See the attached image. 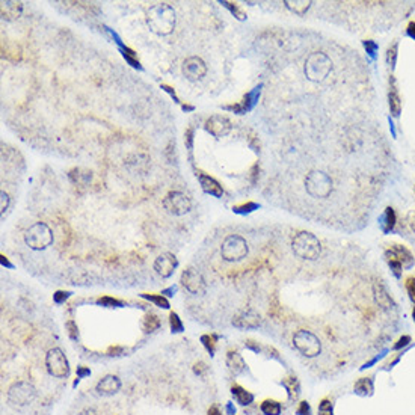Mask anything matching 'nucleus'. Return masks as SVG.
<instances>
[{
    "instance_id": "1",
    "label": "nucleus",
    "mask_w": 415,
    "mask_h": 415,
    "mask_svg": "<svg viewBox=\"0 0 415 415\" xmlns=\"http://www.w3.org/2000/svg\"><path fill=\"white\" fill-rule=\"evenodd\" d=\"M176 22H177L176 11L168 4H157L151 6L150 11L146 12V23L150 29L160 36L172 34L176 28Z\"/></svg>"
},
{
    "instance_id": "2",
    "label": "nucleus",
    "mask_w": 415,
    "mask_h": 415,
    "mask_svg": "<svg viewBox=\"0 0 415 415\" xmlns=\"http://www.w3.org/2000/svg\"><path fill=\"white\" fill-rule=\"evenodd\" d=\"M292 249L294 256H298L302 260H316L320 256L322 246L314 234L308 231H300L294 236L292 242Z\"/></svg>"
},
{
    "instance_id": "3",
    "label": "nucleus",
    "mask_w": 415,
    "mask_h": 415,
    "mask_svg": "<svg viewBox=\"0 0 415 415\" xmlns=\"http://www.w3.org/2000/svg\"><path fill=\"white\" fill-rule=\"evenodd\" d=\"M330 70H332V60L328 54H324L322 52L311 53L306 58L305 66H304L306 78L311 82H316V83L323 82L329 76Z\"/></svg>"
},
{
    "instance_id": "4",
    "label": "nucleus",
    "mask_w": 415,
    "mask_h": 415,
    "mask_svg": "<svg viewBox=\"0 0 415 415\" xmlns=\"http://www.w3.org/2000/svg\"><path fill=\"white\" fill-rule=\"evenodd\" d=\"M305 189L312 198H328L332 192V178L323 171H311L305 178Z\"/></svg>"
},
{
    "instance_id": "5",
    "label": "nucleus",
    "mask_w": 415,
    "mask_h": 415,
    "mask_svg": "<svg viewBox=\"0 0 415 415\" xmlns=\"http://www.w3.org/2000/svg\"><path fill=\"white\" fill-rule=\"evenodd\" d=\"M24 242L34 251H42V249L52 244L53 232L44 222H36L26 231Z\"/></svg>"
},
{
    "instance_id": "6",
    "label": "nucleus",
    "mask_w": 415,
    "mask_h": 415,
    "mask_svg": "<svg viewBox=\"0 0 415 415\" xmlns=\"http://www.w3.org/2000/svg\"><path fill=\"white\" fill-rule=\"evenodd\" d=\"M293 344L306 358H314L322 352V343L318 337L305 329L298 330L293 336Z\"/></svg>"
},
{
    "instance_id": "7",
    "label": "nucleus",
    "mask_w": 415,
    "mask_h": 415,
    "mask_svg": "<svg viewBox=\"0 0 415 415\" xmlns=\"http://www.w3.org/2000/svg\"><path fill=\"white\" fill-rule=\"evenodd\" d=\"M36 397V390L30 382L26 380H18L12 384L8 390V400L14 406H28L30 404Z\"/></svg>"
},
{
    "instance_id": "8",
    "label": "nucleus",
    "mask_w": 415,
    "mask_h": 415,
    "mask_svg": "<svg viewBox=\"0 0 415 415\" xmlns=\"http://www.w3.org/2000/svg\"><path fill=\"white\" fill-rule=\"evenodd\" d=\"M246 254H248V243L240 236H228L220 246V256L226 262H238L244 258Z\"/></svg>"
},
{
    "instance_id": "9",
    "label": "nucleus",
    "mask_w": 415,
    "mask_h": 415,
    "mask_svg": "<svg viewBox=\"0 0 415 415\" xmlns=\"http://www.w3.org/2000/svg\"><path fill=\"white\" fill-rule=\"evenodd\" d=\"M46 367H47V372L54 376V378H68L70 374V364H68V360L65 356V354L59 349V348H54V349H50L46 355Z\"/></svg>"
},
{
    "instance_id": "10",
    "label": "nucleus",
    "mask_w": 415,
    "mask_h": 415,
    "mask_svg": "<svg viewBox=\"0 0 415 415\" xmlns=\"http://www.w3.org/2000/svg\"><path fill=\"white\" fill-rule=\"evenodd\" d=\"M163 207L172 214L182 216L190 210L192 202H190L189 196L182 192H170L163 200Z\"/></svg>"
},
{
    "instance_id": "11",
    "label": "nucleus",
    "mask_w": 415,
    "mask_h": 415,
    "mask_svg": "<svg viewBox=\"0 0 415 415\" xmlns=\"http://www.w3.org/2000/svg\"><path fill=\"white\" fill-rule=\"evenodd\" d=\"M182 284L192 294H204L206 293V281H204L202 275L194 268H189L182 274Z\"/></svg>"
},
{
    "instance_id": "12",
    "label": "nucleus",
    "mask_w": 415,
    "mask_h": 415,
    "mask_svg": "<svg viewBox=\"0 0 415 415\" xmlns=\"http://www.w3.org/2000/svg\"><path fill=\"white\" fill-rule=\"evenodd\" d=\"M177 266H178V262H177L176 256L171 252H164V254L158 256L154 262V270L162 278H170L174 274Z\"/></svg>"
},
{
    "instance_id": "13",
    "label": "nucleus",
    "mask_w": 415,
    "mask_h": 415,
    "mask_svg": "<svg viewBox=\"0 0 415 415\" xmlns=\"http://www.w3.org/2000/svg\"><path fill=\"white\" fill-rule=\"evenodd\" d=\"M183 72L189 80H200L206 76L207 72V65L206 62L198 58V56H192L188 58L183 64Z\"/></svg>"
},
{
    "instance_id": "14",
    "label": "nucleus",
    "mask_w": 415,
    "mask_h": 415,
    "mask_svg": "<svg viewBox=\"0 0 415 415\" xmlns=\"http://www.w3.org/2000/svg\"><path fill=\"white\" fill-rule=\"evenodd\" d=\"M206 128L207 132H210V134H213L214 138H224L230 133L231 130V122L220 115H214L212 116L207 122H206Z\"/></svg>"
},
{
    "instance_id": "15",
    "label": "nucleus",
    "mask_w": 415,
    "mask_h": 415,
    "mask_svg": "<svg viewBox=\"0 0 415 415\" xmlns=\"http://www.w3.org/2000/svg\"><path fill=\"white\" fill-rule=\"evenodd\" d=\"M262 323V318L257 312H254L252 310H246V311H240L234 318H232V324L240 328V329H252V328H258Z\"/></svg>"
},
{
    "instance_id": "16",
    "label": "nucleus",
    "mask_w": 415,
    "mask_h": 415,
    "mask_svg": "<svg viewBox=\"0 0 415 415\" xmlns=\"http://www.w3.org/2000/svg\"><path fill=\"white\" fill-rule=\"evenodd\" d=\"M120 388H121V380L118 376H114V374L104 376L96 386L97 392L102 396H112V394L118 392Z\"/></svg>"
},
{
    "instance_id": "17",
    "label": "nucleus",
    "mask_w": 415,
    "mask_h": 415,
    "mask_svg": "<svg viewBox=\"0 0 415 415\" xmlns=\"http://www.w3.org/2000/svg\"><path fill=\"white\" fill-rule=\"evenodd\" d=\"M373 296H374V300L376 304L384 308V310H390L394 306V300L391 299V296L388 294L386 288L384 287V284L380 281H376L373 282Z\"/></svg>"
},
{
    "instance_id": "18",
    "label": "nucleus",
    "mask_w": 415,
    "mask_h": 415,
    "mask_svg": "<svg viewBox=\"0 0 415 415\" xmlns=\"http://www.w3.org/2000/svg\"><path fill=\"white\" fill-rule=\"evenodd\" d=\"M388 256H392L394 258H397L404 268H410L414 264V257L412 254L408 251V249L403 244H394L392 248H390L386 251Z\"/></svg>"
},
{
    "instance_id": "19",
    "label": "nucleus",
    "mask_w": 415,
    "mask_h": 415,
    "mask_svg": "<svg viewBox=\"0 0 415 415\" xmlns=\"http://www.w3.org/2000/svg\"><path fill=\"white\" fill-rule=\"evenodd\" d=\"M226 366L234 374H240L246 370V362H244L243 356L238 352H232V350L228 352V355H226Z\"/></svg>"
},
{
    "instance_id": "20",
    "label": "nucleus",
    "mask_w": 415,
    "mask_h": 415,
    "mask_svg": "<svg viewBox=\"0 0 415 415\" xmlns=\"http://www.w3.org/2000/svg\"><path fill=\"white\" fill-rule=\"evenodd\" d=\"M231 392H232V397L237 403H240L242 406H248L254 402V394L246 391L244 388H242L240 385H232L231 386Z\"/></svg>"
},
{
    "instance_id": "21",
    "label": "nucleus",
    "mask_w": 415,
    "mask_h": 415,
    "mask_svg": "<svg viewBox=\"0 0 415 415\" xmlns=\"http://www.w3.org/2000/svg\"><path fill=\"white\" fill-rule=\"evenodd\" d=\"M373 390H374V385H373V379L372 378H360L355 385H354V391L355 394L361 396V397H367V396H372L373 394Z\"/></svg>"
},
{
    "instance_id": "22",
    "label": "nucleus",
    "mask_w": 415,
    "mask_h": 415,
    "mask_svg": "<svg viewBox=\"0 0 415 415\" xmlns=\"http://www.w3.org/2000/svg\"><path fill=\"white\" fill-rule=\"evenodd\" d=\"M22 14V4L18 2H2V17L6 20L18 18Z\"/></svg>"
},
{
    "instance_id": "23",
    "label": "nucleus",
    "mask_w": 415,
    "mask_h": 415,
    "mask_svg": "<svg viewBox=\"0 0 415 415\" xmlns=\"http://www.w3.org/2000/svg\"><path fill=\"white\" fill-rule=\"evenodd\" d=\"M390 109H391V114H392L394 116H398L400 109H402L400 97H398V92H397L396 82H394V80H392L391 86H390Z\"/></svg>"
},
{
    "instance_id": "24",
    "label": "nucleus",
    "mask_w": 415,
    "mask_h": 415,
    "mask_svg": "<svg viewBox=\"0 0 415 415\" xmlns=\"http://www.w3.org/2000/svg\"><path fill=\"white\" fill-rule=\"evenodd\" d=\"M260 409L264 415H281L282 412V406L280 402L274 400V398H266L262 404Z\"/></svg>"
},
{
    "instance_id": "25",
    "label": "nucleus",
    "mask_w": 415,
    "mask_h": 415,
    "mask_svg": "<svg viewBox=\"0 0 415 415\" xmlns=\"http://www.w3.org/2000/svg\"><path fill=\"white\" fill-rule=\"evenodd\" d=\"M200 180H201V186H202V189H204L207 194L214 195V196H220V195H222V189H220V186H219V184H218L213 178L206 177V176H201V177H200Z\"/></svg>"
},
{
    "instance_id": "26",
    "label": "nucleus",
    "mask_w": 415,
    "mask_h": 415,
    "mask_svg": "<svg viewBox=\"0 0 415 415\" xmlns=\"http://www.w3.org/2000/svg\"><path fill=\"white\" fill-rule=\"evenodd\" d=\"M286 5H287V8H288L290 11H293L294 14L304 16V14L308 11L311 2H306V0H294V2H292V0H287Z\"/></svg>"
},
{
    "instance_id": "27",
    "label": "nucleus",
    "mask_w": 415,
    "mask_h": 415,
    "mask_svg": "<svg viewBox=\"0 0 415 415\" xmlns=\"http://www.w3.org/2000/svg\"><path fill=\"white\" fill-rule=\"evenodd\" d=\"M282 385L287 388L290 398H296L299 396V384L296 378H288V380H282Z\"/></svg>"
},
{
    "instance_id": "28",
    "label": "nucleus",
    "mask_w": 415,
    "mask_h": 415,
    "mask_svg": "<svg viewBox=\"0 0 415 415\" xmlns=\"http://www.w3.org/2000/svg\"><path fill=\"white\" fill-rule=\"evenodd\" d=\"M384 219H385V222H384V231L388 232V231H391V230L394 228V225H396V213H394V210H392L391 207L386 208Z\"/></svg>"
},
{
    "instance_id": "29",
    "label": "nucleus",
    "mask_w": 415,
    "mask_h": 415,
    "mask_svg": "<svg viewBox=\"0 0 415 415\" xmlns=\"http://www.w3.org/2000/svg\"><path fill=\"white\" fill-rule=\"evenodd\" d=\"M386 260H388V264H390V268H391L392 274H394L397 278H400L402 270H403V264H402L397 258H394L392 256H388V254H386Z\"/></svg>"
},
{
    "instance_id": "30",
    "label": "nucleus",
    "mask_w": 415,
    "mask_h": 415,
    "mask_svg": "<svg viewBox=\"0 0 415 415\" xmlns=\"http://www.w3.org/2000/svg\"><path fill=\"white\" fill-rule=\"evenodd\" d=\"M318 415H334V409H332V402L328 398H323L318 404Z\"/></svg>"
},
{
    "instance_id": "31",
    "label": "nucleus",
    "mask_w": 415,
    "mask_h": 415,
    "mask_svg": "<svg viewBox=\"0 0 415 415\" xmlns=\"http://www.w3.org/2000/svg\"><path fill=\"white\" fill-rule=\"evenodd\" d=\"M144 298H146L148 300L154 302L156 305L162 306V308H170V302L166 300L163 296H154V294H144Z\"/></svg>"
},
{
    "instance_id": "32",
    "label": "nucleus",
    "mask_w": 415,
    "mask_h": 415,
    "mask_svg": "<svg viewBox=\"0 0 415 415\" xmlns=\"http://www.w3.org/2000/svg\"><path fill=\"white\" fill-rule=\"evenodd\" d=\"M404 286H406V290H408V294H409L410 300L415 304V278H414V276L406 278Z\"/></svg>"
},
{
    "instance_id": "33",
    "label": "nucleus",
    "mask_w": 415,
    "mask_h": 415,
    "mask_svg": "<svg viewBox=\"0 0 415 415\" xmlns=\"http://www.w3.org/2000/svg\"><path fill=\"white\" fill-rule=\"evenodd\" d=\"M171 329H172V332H182L183 330V323H182V320L178 318V316L176 312L171 314Z\"/></svg>"
},
{
    "instance_id": "34",
    "label": "nucleus",
    "mask_w": 415,
    "mask_h": 415,
    "mask_svg": "<svg viewBox=\"0 0 415 415\" xmlns=\"http://www.w3.org/2000/svg\"><path fill=\"white\" fill-rule=\"evenodd\" d=\"M296 414L298 415H311V406L308 402H300L298 409H296Z\"/></svg>"
},
{
    "instance_id": "35",
    "label": "nucleus",
    "mask_w": 415,
    "mask_h": 415,
    "mask_svg": "<svg viewBox=\"0 0 415 415\" xmlns=\"http://www.w3.org/2000/svg\"><path fill=\"white\" fill-rule=\"evenodd\" d=\"M410 343V337L409 336H403V337H400L398 340H397V343L394 344V350H400V349H403V348H406L408 344Z\"/></svg>"
},
{
    "instance_id": "36",
    "label": "nucleus",
    "mask_w": 415,
    "mask_h": 415,
    "mask_svg": "<svg viewBox=\"0 0 415 415\" xmlns=\"http://www.w3.org/2000/svg\"><path fill=\"white\" fill-rule=\"evenodd\" d=\"M0 196H2V206H0V208H2V213L5 214V212L8 210V206H10V196L6 192H2Z\"/></svg>"
},
{
    "instance_id": "37",
    "label": "nucleus",
    "mask_w": 415,
    "mask_h": 415,
    "mask_svg": "<svg viewBox=\"0 0 415 415\" xmlns=\"http://www.w3.org/2000/svg\"><path fill=\"white\" fill-rule=\"evenodd\" d=\"M98 304H102V305H109V306H114V305H121V302H118V300H115V299H110V298H103V299H100L98 300Z\"/></svg>"
},
{
    "instance_id": "38",
    "label": "nucleus",
    "mask_w": 415,
    "mask_h": 415,
    "mask_svg": "<svg viewBox=\"0 0 415 415\" xmlns=\"http://www.w3.org/2000/svg\"><path fill=\"white\" fill-rule=\"evenodd\" d=\"M384 355H385V352H382L380 355H378V356H374V358H373L372 361H368V362H366V364H364V366L361 367V370H366V368H370V367H372V366H374V364H376V362H378V361H379L380 358H384Z\"/></svg>"
},
{
    "instance_id": "39",
    "label": "nucleus",
    "mask_w": 415,
    "mask_h": 415,
    "mask_svg": "<svg viewBox=\"0 0 415 415\" xmlns=\"http://www.w3.org/2000/svg\"><path fill=\"white\" fill-rule=\"evenodd\" d=\"M202 342H204V346L208 349V352H210V354H213V350H214V348H213V346H214V344H213V340H212L210 337L204 336V337H202Z\"/></svg>"
},
{
    "instance_id": "40",
    "label": "nucleus",
    "mask_w": 415,
    "mask_h": 415,
    "mask_svg": "<svg viewBox=\"0 0 415 415\" xmlns=\"http://www.w3.org/2000/svg\"><path fill=\"white\" fill-rule=\"evenodd\" d=\"M194 370H195V373H196V374L202 376V374L207 372V367H206V364H204V362H198V364H195Z\"/></svg>"
},
{
    "instance_id": "41",
    "label": "nucleus",
    "mask_w": 415,
    "mask_h": 415,
    "mask_svg": "<svg viewBox=\"0 0 415 415\" xmlns=\"http://www.w3.org/2000/svg\"><path fill=\"white\" fill-rule=\"evenodd\" d=\"M396 50H397V46H396V44L392 46V48L388 50V62H390L391 65H394V60H396Z\"/></svg>"
},
{
    "instance_id": "42",
    "label": "nucleus",
    "mask_w": 415,
    "mask_h": 415,
    "mask_svg": "<svg viewBox=\"0 0 415 415\" xmlns=\"http://www.w3.org/2000/svg\"><path fill=\"white\" fill-rule=\"evenodd\" d=\"M366 48H367V52L373 56L374 52H376V48H378V46H376L373 41H366Z\"/></svg>"
},
{
    "instance_id": "43",
    "label": "nucleus",
    "mask_w": 415,
    "mask_h": 415,
    "mask_svg": "<svg viewBox=\"0 0 415 415\" xmlns=\"http://www.w3.org/2000/svg\"><path fill=\"white\" fill-rule=\"evenodd\" d=\"M66 298H68V293H64V292H58V293L54 294V300H56L58 304L64 302Z\"/></svg>"
},
{
    "instance_id": "44",
    "label": "nucleus",
    "mask_w": 415,
    "mask_h": 415,
    "mask_svg": "<svg viewBox=\"0 0 415 415\" xmlns=\"http://www.w3.org/2000/svg\"><path fill=\"white\" fill-rule=\"evenodd\" d=\"M77 374H78V378H83V376H90V374H91V372H90L88 368L78 367V368H77Z\"/></svg>"
},
{
    "instance_id": "45",
    "label": "nucleus",
    "mask_w": 415,
    "mask_h": 415,
    "mask_svg": "<svg viewBox=\"0 0 415 415\" xmlns=\"http://www.w3.org/2000/svg\"><path fill=\"white\" fill-rule=\"evenodd\" d=\"M207 415H222V412L219 410V408H216V406H212V408L208 409Z\"/></svg>"
},
{
    "instance_id": "46",
    "label": "nucleus",
    "mask_w": 415,
    "mask_h": 415,
    "mask_svg": "<svg viewBox=\"0 0 415 415\" xmlns=\"http://www.w3.org/2000/svg\"><path fill=\"white\" fill-rule=\"evenodd\" d=\"M68 328H72L71 330H70V336H71V338H77V334H76V328H74V323L72 322H70L68 324H66Z\"/></svg>"
},
{
    "instance_id": "47",
    "label": "nucleus",
    "mask_w": 415,
    "mask_h": 415,
    "mask_svg": "<svg viewBox=\"0 0 415 415\" xmlns=\"http://www.w3.org/2000/svg\"><path fill=\"white\" fill-rule=\"evenodd\" d=\"M408 34H409L412 38H415V23H410V24L408 26Z\"/></svg>"
},
{
    "instance_id": "48",
    "label": "nucleus",
    "mask_w": 415,
    "mask_h": 415,
    "mask_svg": "<svg viewBox=\"0 0 415 415\" xmlns=\"http://www.w3.org/2000/svg\"><path fill=\"white\" fill-rule=\"evenodd\" d=\"M78 415H97L94 409H85V410H82Z\"/></svg>"
},
{
    "instance_id": "49",
    "label": "nucleus",
    "mask_w": 415,
    "mask_h": 415,
    "mask_svg": "<svg viewBox=\"0 0 415 415\" xmlns=\"http://www.w3.org/2000/svg\"><path fill=\"white\" fill-rule=\"evenodd\" d=\"M226 409H228V412H230L231 415H234V412H236V410L232 409V406H231V404H228V406H226Z\"/></svg>"
},
{
    "instance_id": "50",
    "label": "nucleus",
    "mask_w": 415,
    "mask_h": 415,
    "mask_svg": "<svg viewBox=\"0 0 415 415\" xmlns=\"http://www.w3.org/2000/svg\"><path fill=\"white\" fill-rule=\"evenodd\" d=\"M412 317H414V322H415V306H414V310H412Z\"/></svg>"
}]
</instances>
